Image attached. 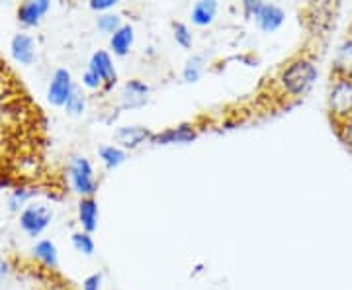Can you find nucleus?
Instances as JSON below:
<instances>
[{
	"label": "nucleus",
	"instance_id": "13",
	"mask_svg": "<svg viewBox=\"0 0 352 290\" xmlns=\"http://www.w3.org/2000/svg\"><path fill=\"white\" fill-rule=\"evenodd\" d=\"M116 138L120 139L124 145H139L143 139L151 138V134L147 132V130H143V127H122L118 134H116Z\"/></svg>",
	"mask_w": 352,
	"mask_h": 290
},
{
	"label": "nucleus",
	"instance_id": "21",
	"mask_svg": "<svg viewBox=\"0 0 352 290\" xmlns=\"http://www.w3.org/2000/svg\"><path fill=\"white\" fill-rule=\"evenodd\" d=\"M120 25V16H102L100 20H98V28H100L102 32H113L116 28Z\"/></svg>",
	"mask_w": 352,
	"mask_h": 290
},
{
	"label": "nucleus",
	"instance_id": "17",
	"mask_svg": "<svg viewBox=\"0 0 352 290\" xmlns=\"http://www.w3.org/2000/svg\"><path fill=\"white\" fill-rule=\"evenodd\" d=\"M100 155L108 167H118L120 163H124V159H126V153L118 149V147H102Z\"/></svg>",
	"mask_w": 352,
	"mask_h": 290
},
{
	"label": "nucleus",
	"instance_id": "12",
	"mask_svg": "<svg viewBox=\"0 0 352 290\" xmlns=\"http://www.w3.org/2000/svg\"><path fill=\"white\" fill-rule=\"evenodd\" d=\"M34 255H36L45 267H50V269H55V267H57V247H55L50 240H41L39 243H36Z\"/></svg>",
	"mask_w": 352,
	"mask_h": 290
},
{
	"label": "nucleus",
	"instance_id": "16",
	"mask_svg": "<svg viewBox=\"0 0 352 290\" xmlns=\"http://www.w3.org/2000/svg\"><path fill=\"white\" fill-rule=\"evenodd\" d=\"M159 143H173V141H190L194 139V132H190L186 127H178V130H168L163 136H157Z\"/></svg>",
	"mask_w": 352,
	"mask_h": 290
},
{
	"label": "nucleus",
	"instance_id": "14",
	"mask_svg": "<svg viewBox=\"0 0 352 290\" xmlns=\"http://www.w3.org/2000/svg\"><path fill=\"white\" fill-rule=\"evenodd\" d=\"M215 10H217V4L215 2H198L192 10V20L196 24L206 25L214 20Z\"/></svg>",
	"mask_w": 352,
	"mask_h": 290
},
{
	"label": "nucleus",
	"instance_id": "23",
	"mask_svg": "<svg viewBox=\"0 0 352 290\" xmlns=\"http://www.w3.org/2000/svg\"><path fill=\"white\" fill-rule=\"evenodd\" d=\"M85 290H100V277L92 275L85 280Z\"/></svg>",
	"mask_w": 352,
	"mask_h": 290
},
{
	"label": "nucleus",
	"instance_id": "11",
	"mask_svg": "<svg viewBox=\"0 0 352 290\" xmlns=\"http://www.w3.org/2000/svg\"><path fill=\"white\" fill-rule=\"evenodd\" d=\"M78 214H80V224L87 227V231H94L96 229V220H98V206L92 198L80 202L78 206Z\"/></svg>",
	"mask_w": 352,
	"mask_h": 290
},
{
	"label": "nucleus",
	"instance_id": "20",
	"mask_svg": "<svg viewBox=\"0 0 352 290\" xmlns=\"http://www.w3.org/2000/svg\"><path fill=\"white\" fill-rule=\"evenodd\" d=\"M175 32H176V41H178L182 48H190V45H192V36L188 34V28H186V25L176 24Z\"/></svg>",
	"mask_w": 352,
	"mask_h": 290
},
{
	"label": "nucleus",
	"instance_id": "15",
	"mask_svg": "<svg viewBox=\"0 0 352 290\" xmlns=\"http://www.w3.org/2000/svg\"><path fill=\"white\" fill-rule=\"evenodd\" d=\"M131 41H133V30H131L129 25L120 28L112 38L113 51H116L118 55H124V53H127V50H129Z\"/></svg>",
	"mask_w": 352,
	"mask_h": 290
},
{
	"label": "nucleus",
	"instance_id": "4",
	"mask_svg": "<svg viewBox=\"0 0 352 290\" xmlns=\"http://www.w3.org/2000/svg\"><path fill=\"white\" fill-rule=\"evenodd\" d=\"M51 212L43 206H28L20 216V226L30 236H39L45 227L50 226Z\"/></svg>",
	"mask_w": 352,
	"mask_h": 290
},
{
	"label": "nucleus",
	"instance_id": "9",
	"mask_svg": "<svg viewBox=\"0 0 352 290\" xmlns=\"http://www.w3.org/2000/svg\"><path fill=\"white\" fill-rule=\"evenodd\" d=\"M254 16H256V22L264 32H274L284 22V12L274 4H261L258 12Z\"/></svg>",
	"mask_w": 352,
	"mask_h": 290
},
{
	"label": "nucleus",
	"instance_id": "22",
	"mask_svg": "<svg viewBox=\"0 0 352 290\" xmlns=\"http://www.w3.org/2000/svg\"><path fill=\"white\" fill-rule=\"evenodd\" d=\"M201 57H196V59H192L186 67V71H184V76H186V81H196L198 76H200V67H201Z\"/></svg>",
	"mask_w": 352,
	"mask_h": 290
},
{
	"label": "nucleus",
	"instance_id": "8",
	"mask_svg": "<svg viewBox=\"0 0 352 290\" xmlns=\"http://www.w3.org/2000/svg\"><path fill=\"white\" fill-rule=\"evenodd\" d=\"M50 10L47 0H38V2H24L18 6V20L24 25H36L39 20Z\"/></svg>",
	"mask_w": 352,
	"mask_h": 290
},
{
	"label": "nucleus",
	"instance_id": "10",
	"mask_svg": "<svg viewBox=\"0 0 352 290\" xmlns=\"http://www.w3.org/2000/svg\"><path fill=\"white\" fill-rule=\"evenodd\" d=\"M90 73H94L100 81H108L112 85L116 81V71H113V65L110 61V55L104 51H98L90 61Z\"/></svg>",
	"mask_w": 352,
	"mask_h": 290
},
{
	"label": "nucleus",
	"instance_id": "19",
	"mask_svg": "<svg viewBox=\"0 0 352 290\" xmlns=\"http://www.w3.org/2000/svg\"><path fill=\"white\" fill-rule=\"evenodd\" d=\"M65 108H67V112L69 114L76 116V114H80L82 110H85V99H82L76 90H73V94L69 96V101H67V104H65Z\"/></svg>",
	"mask_w": 352,
	"mask_h": 290
},
{
	"label": "nucleus",
	"instance_id": "7",
	"mask_svg": "<svg viewBox=\"0 0 352 290\" xmlns=\"http://www.w3.org/2000/svg\"><path fill=\"white\" fill-rule=\"evenodd\" d=\"M12 57L20 65H32L36 57V43L28 34H16L10 43Z\"/></svg>",
	"mask_w": 352,
	"mask_h": 290
},
{
	"label": "nucleus",
	"instance_id": "5",
	"mask_svg": "<svg viewBox=\"0 0 352 290\" xmlns=\"http://www.w3.org/2000/svg\"><path fill=\"white\" fill-rule=\"evenodd\" d=\"M73 81H71V73L67 69H59L55 71V75L51 79L50 90H47V99L51 104L55 106H65L69 96L73 94Z\"/></svg>",
	"mask_w": 352,
	"mask_h": 290
},
{
	"label": "nucleus",
	"instance_id": "1",
	"mask_svg": "<svg viewBox=\"0 0 352 290\" xmlns=\"http://www.w3.org/2000/svg\"><path fill=\"white\" fill-rule=\"evenodd\" d=\"M45 118L22 81L0 57V189L28 183L45 152Z\"/></svg>",
	"mask_w": 352,
	"mask_h": 290
},
{
	"label": "nucleus",
	"instance_id": "2",
	"mask_svg": "<svg viewBox=\"0 0 352 290\" xmlns=\"http://www.w3.org/2000/svg\"><path fill=\"white\" fill-rule=\"evenodd\" d=\"M280 81H282V87H284L288 96H292V99L305 96L317 81V67H315L314 57L300 55V57L292 59L286 65V69L282 71Z\"/></svg>",
	"mask_w": 352,
	"mask_h": 290
},
{
	"label": "nucleus",
	"instance_id": "18",
	"mask_svg": "<svg viewBox=\"0 0 352 290\" xmlns=\"http://www.w3.org/2000/svg\"><path fill=\"white\" fill-rule=\"evenodd\" d=\"M73 243H75L76 249L80 253H85V255H90V253L94 251V243H92L88 234H75L73 236Z\"/></svg>",
	"mask_w": 352,
	"mask_h": 290
},
{
	"label": "nucleus",
	"instance_id": "26",
	"mask_svg": "<svg viewBox=\"0 0 352 290\" xmlns=\"http://www.w3.org/2000/svg\"><path fill=\"white\" fill-rule=\"evenodd\" d=\"M8 275V263L4 259H0V278H4Z\"/></svg>",
	"mask_w": 352,
	"mask_h": 290
},
{
	"label": "nucleus",
	"instance_id": "3",
	"mask_svg": "<svg viewBox=\"0 0 352 290\" xmlns=\"http://www.w3.org/2000/svg\"><path fill=\"white\" fill-rule=\"evenodd\" d=\"M327 110L331 116L333 126H339L352 114V79L337 76L331 79V89H329Z\"/></svg>",
	"mask_w": 352,
	"mask_h": 290
},
{
	"label": "nucleus",
	"instance_id": "25",
	"mask_svg": "<svg viewBox=\"0 0 352 290\" xmlns=\"http://www.w3.org/2000/svg\"><path fill=\"white\" fill-rule=\"evenodd\" d=\"M85 85L90 87V89H96V87L100 85V79L94 75V73H90V71H88L87 75H85Z\"/></svg>",
	"mask_w": 352,
	"mask_h": 290
},
{
	"label": "nucleus",
	"instance_id": "6",
	"mask_svg": "<svg viewBox=\"0 0 352 290\" xmlns=\"http://www.w3.org/2000/svg\"><path fill=\"white\" fill-rule=\"evenodd\" d=\"M71 180L76 192L80 194H92L96 185L92 178V167L88 163L85 157H75L71 163Z\"/></svg>",
	"mask_w": 352,
	"mask_h": 290
},
{
	"label": "nucleus",
	"instance_id": "24",
	"mask_svg": "<svg viewBox=\"0 0 352 290\" xmlns=\"http://www.w3.org/2000/svg\"><path fill=\"white\" fill-rule=\"evenodd\" d=\"M113 4H116L113 0H92V2H90V6H92L94 10H106V8H110Z\"/></svg>",
	"mask_w": 352,
	"mask_h": 290
}]
</instances>
